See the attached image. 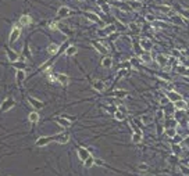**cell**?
Masks as SVG:
<instances>
[{
    "label": "cell",
    "mask_w": 189,
    "mask_h": 176,
    "mask_svg": "<svg viewBox=\"0 0 189 176\" xmlns=\"http://www.w3.org/2000/svg\"><path fill=\"white\" fill-rule=\"evenodd\" d=\"M142 141V133H133L132 135V143L138 144Z\"/></svg>",
    "instance_id": "obj_29"
},
{
    "label": "cell",
    "mask_w": 189,
    "mask_h": 176,
    "mask_svg": "<svg viewBox=\"0 0 189 176\" xmlns=\"http://www.w3.org/2000/svg\"><path fill=\"white\" fill-rule=\"evenodd\" d=\"M93 164H94V158L90 155V157L88 158V159H85L83 161V165L86 166V168H90V166H93Z\"/></svg>",
    "instance_id": "obj_30"
},
{
    "label": "cell",
    "mask_w": 189,
    "mask_h": 176,
    "mask_svg": "<svg viewBox=\"0 0 189 176\" xmlns=\"http://www.w3.org/2000/svg\"><path fill=\"white\" fill-rule=\"evenodd\" d=\"M28 101H29V104H31L32 107L35 108V111H38V110H42L44 107V104L42 101H39L38 99H35V97H31V96H28Z\"/></svg>",
    "instance_id": "obj_4"
},
{
    "label": "cell",
    "mask_w": 189,
    "mask_h": 176,
    "mask_svg": "<svg viewBox=\"0 0 189 176\" xmlns=\"http://www.w3.org/2000/svg\"><path fill=\"white\" fill-rule=\"evenodd\" d=\"M183 75H185V76H189V68H186V69H185V72H183Z\"/></svg>",
    "instance_id": "obj_48"
},
{
    "label": "cell",
    "mask_w": 189,
    "mask_h": 176,
    "mask_svg": "<svg viewBox=\"0 0 189 176\" xmlns=\"http://www.w3.org/2000/svg\"><path fill=\"white\" fill-rule=\"evenodd\" d=\"M28 119H29V122H32V124H36L39 121V114L36 113V111H33V113H31L28 115Z\"/></svg>",
    "instance_id": "obj_24"
},
{
    "label": "cell",
    "mask_w": 189,
    "mask_h": 176,
    "mask_svg": "<svg viewBox=\"0 0 189 176\" xmlns=\"http://www.w3.org/2000/svg\"><path fill=\"white\" fill-rule=\"evenodd\" d=\"M142 121H143V122H145V124H149V117H142Z\"/></svg>",
    "instance_id": "obj_44"
},
{
    "label": "cell",
    "mask_w": 189,
    "mask_h": 176,
    "mask_svg": "<svg viewBox=\"0 0 189 176\" xmlns=\"http://www.w3.org/2000/svg\"><path fill=\"white\" fill-rule=\"evenodd\" d=\"M168 162H170V164H176V162H178V155H175V154H174V155L168 157Z\"/></svg>",
    "instance_id": "obj_36"
},
{
    "label": "cell",
    "mask_w": 189,
    "mask_h": 176,
    "mask_svg": "<svg viewBox=\"0 0 189 176\" xmlns=\"http://www.w3.org/2000/svg\"><path fill=\"white\" fill-rule=\"evenodd\" d=\"M50 28L51 29H57V25L56 24H50Z\"/></svg>",
    "instance_id": "obj_49"
},
{
    "label": "cell",
    "mask_w": 189,
    "mask_h": 176,
    "mask_svg": "<svg viewBox=\"0 0 189 176\" xmlns=\"http://www.w3.org/2000/svg\"><path fill=\"white\" fill-rule=\"evenodd\" d=\"M182 143H186V144H189V137L185 139V140H182Z\"/></svg>",
    "instance_id": "obj_50"
},
{
    "label": "cell",
    "mask_w": 189,
    "mask_h": 176,
    "mask_svg": "<svg viewBox=\"0 0 189 176\" xmlns=\"http://www.w3.org/2000/svg\"><path fill=\"white\" fill-rule=\"evenodd\" d=\"M81 1H82V0H81Z\"/></svg>",
    "instance_id": "obj_52"
},
{
    "label": "cell",
    "mask_w": 189,
    "mask_h": 176,
    "mask_svg": "<svg viewBox=\"0 0 189 176\" xmlns=\"http://www.w3.org/2000/svg\"><path fill=\"white\" fill-rule=\"evenodd\" d=\"M114 118H115L117 121H124V119H125V113H122L121 110H118V108H117V110H115V113H114Z\"/></svg>",
    "instance_id": "obj_22"
},
{
    "label": "cell",
    "mask_w": 189,
    "mask_h": 176,
    "mask_svg": "<svg viewBox=\"0 0 189 176\" xmlns=\"http://www.w3.org/2000/svg\"><path fill=\"white\" fill-rule=\"evenodd\" d=\"M78 157H79L81 161H85V159H88L90 157V153L85 147H78Z\"/></svg>",
    "instance_id": "obj_7"
},
{
    "label": "cell",
    "mask_w": 189,
    "mask_h": 176,
    "mask_svg": "<svg viewBox=\"0 0 189 176\" xmlns=\"http://www.w3.org/2000/svg\"><path fill=\"white\" fill-rule=\"evenodd\" d=\"M156 61H157V64L160 67H165V65H167V57L163 56V54H158V56L156 57Z\"/></svg>",
    "instance_id": "obj_18"
},
{
    "label": "cell",
    "mask_w": 189,
    "mask_h": 176,
    "mask_svg": "<svg viewBox=\"0 0 189 176\" xmlns=\"http://www.w3.org/2000/svg\"><path fill=\"white\" fill-rule=\"evenodd\" d=\"M140 60H142L143 63L149 64V63L151 61V56H150V53H149V51H145V53H142V54H140Z\"/></svg>",
    "instance_id": "obj_23"
},
{
    "label": "cell",
    "mask_w": 189,
    "mask_h": 176,
    "mask_svg": "<svg viewBox=\"0 0 189 176\" xmlns=\"http://www.w3.org/2000/svg\"><path fill=\"white\" fill-rule=\"evenodd\" d=\"M6 54H7V57H8V60H10L11 63H14V61H18V54H17L15 51H13L11 49H8V47H6Z\"/></svg>",
    "instance_id": "obj_12"
},
{
    "label": "cell",
    "mask_w": 189,
    "mask_h": 176,
    "mask_svg": "<svg viewBox=\"0 0 189 176\" xmlns=\"http://www.w3.org/2000/svg\"><path fill=\"white\" fill-rule=\"evenodd\" d=\"M19 35H21V28L18 25L13 26V29H11V33H10V38H8V43L13 44L17 39L19 38Z\"/></svg>",
    "instance_id": "obj_1"
},
{
    "label": "cell",
    "mask_w": 189,
    "mask_h": 176,
    "mask_svg": "<svg viewBox=\"0 0 189 176\" xmlns=\"http://www.w3.org/2000/svg\"><path fill=\"white\" fill-rule=\"evenodd\" d=\"M101 65L104 67V68H110L111 65H113V58L111 57H104L103 60H101Z\"/></svg>",
    "instance_id": "obj_19"
},
{
    "label": "cell",
    "mask_w": 189,
    "mask_h": 176,
    "mask_svg": "<svg viewBox=\"0 0 189 176\" xmlns=\"http://www.w3.org/2000/svg\"><path fill=\"white\" fill-rule=\"evenodd\" d=\"M92 86H93V89L96 92H103V90H104V83L101 81H94Z\"/></svg>",
    "instance_id": "obj_17"
},
{
    "label": "cell",
    "mask_w": 189,
    "mask_h": 176,
    "mask_svg": "<svg viewBox=\"0 0 189 176\" xmlns=\"http://www.w3.org/2000/svg\"><path fill=\"white\" fill-rule=\"evenodd\" d=\"M145 18H146V21H149V22H153V21L156 19V18H154V15H153V14H146V17H145Z\"/></svg>",
    "instance_id": "obj_38"
},
{
    "label": "cell",
    "mask_w": 189,
    "mask_h": 176,
    "mask_svg": "<svg viewBox=\"0 0 189 176\" xmlns=\"http://www.w3.org/2000/svg\"><path fill=\"white\" fill-rule=\"evenodd\" d=\"M157 10H160L161 13L168 14V13L171 11V7H170V6H158V7H157Z\"/></svg>",
    "instance_id": "obj_33"
},
{
    "label": "cell",
    "mask_w": 189,
    "mask_h": 176,
    "mask_svg": "<svg viewBox=\"0 0 189 176\" xmlns=\"http://www.w3.org/2000/svg\"><path fill=\"white\" fill-rule=\"evenodd\" d=\"M186 126H188V129H189V122H188V125H186Z\"/></svg>",
    "instance_id": "obj_51"
},
{
    "label": "cell",
    "mask_w": 189,
    "mask_h": 176,
    "mask_svg": "<svg viewBox=\"0 0 189 176\" xmlns=\"http://www.w3.org/2000/svg\"><path fill=\"white\" fill-rule=\"evenodd\" d=\"M68 140H69L68 133H60V135L54 136V141H57L58 144H65V143H68Z\"/></svg>",
    "instance_id": "obj_6"
},
{
    "label": "cell",
    "mask_w": 189,
    "mask_h": 176,
    "mask_svg": "<svg viewBox=\"0 0 189 176\" xmlns=\"http://www.w3.org/2000/svg\"><path fill=\"white\" fill-rule=\"evenodd\" d=\"M167 99H168V101H171V103H175V101L181 100L182 96L179 95V93H176V92H174V90H170V92L167 93Z\"/></svg>",
    "instance_id": "obj_8"
},
{
    "label": "cell",
    "mask_w": 189,
    "mask_h": 176,
    "mask_svg": "<svg viewBox=\"0 0 189 176\" xmlns=\"http://www.w3.org/2000/svg\"><path fill=\"white\" fill-rule=\"evenodd\" d=\"M174 21H175L176 24H181V18H179L178 15H176V17H174Z\"/></svg>",
    "instance_id": "obj_46"
},
{
    "label": "cell",
    "mask_w": 189,
    "mask_h": 176,
    "mask_svg": "<svg viewBox=\"0 0 189 176\" xmlns=\"http://www.w3.org/2000/svg\"><path fill=\"white\" fill-rule=\"evenodd\" d=\"M85 17H86L89 21H92V22H100V17L93 13H85Z\"/></svg>",
    "instance_id": "obj_16"
},
{
    "label": "cell",
    "mask_w": 189,
    "mask_h": 176,
    "mask_svg": "<svg viewBox=\"0 0 189 176\" xmlns=\"http://www.w3.org/2000/svg\"><path fill=\"white\" fill-rule=\"evenodd\" d=\"M172 151H174V154L175 155H181L182 154V147H181V144H175V143H172Z\"/></svg>",
    "instance_id": "obj_26"
},
{
    "label": "cell",
    "mask_w": 189,
    "mask_h": 176,
    "mask_svg": "<svg viewBox=\"0 0 189 176\" xmlns=\"http://www.w3.org/2000/svg\"><path fill=\"white\" fill-rule=\"evenodd\" d=\"M14 106H15V101H14L11 97H8V99H6V100L1 103L0 111H1V113H6V111H8V110H11Z\"/></svg>",
    "instance_id": "obj_2"
},
{
    "label": "cell",
    "mask_w": 189,
    "mask_h": 176,
    "mask_svg": "<svg viewBox=\"0 0 189 176\" xmlns=\"http://www.w3.org/2000/svg\"><path fill=\"white\" fill-rule=\"evenodd\" d=\"M24 78H25V72H24V69H18V71H17V82H18L19 86H21V82L24 81Z\"/></svg>",
    "instance_id": "obj_25"
},
{
    "label": "cell",
    "mask_w": 189,
    "mask_h": 176,
    "mask_svg": "<svg viewBox=\"0 0 189 176\" xmlns=\"http://www.w3.org/2000/svg\"><path fill=\"white\" fill-rule=\"evenodd\" d=\"M115 32V25H108L106 28H103L100 32H99V35L100 36H108V35H111Z\"/></svg>",
    "instance_id": "obj_10"
},
{
    "label": "cell",
    "mask_w": 189,
    "mask_h": 176,
    "mask_svg": "<svg viewBox=\"0 0 189 176\" xmlns=\"http://www.w3.org/2000/svg\"><path fill=\"white\" fill-rule=\"evenodd\" d=\"M94 164H97V165H103V161H101V159H94Z\"/></svg>",
    "instance_id": "obj_47"
},
{
    "label": "cell",
    "mask_w": 189,
    "mask_h": 176,
    "mask_svg": "<svg viewBox=\"0 0 189 176\" xmlns=\"http://www.w3.org/2000/svg\"><path fill=\"white\" fill-rule=\"evenodd\" d=\"M57 124L60 126H63V128H69L71 126V122L67 118H64V117L63 118H57Z\"/></svg>",
    "instance_id": "obj_21"
},
{
    "label": "cell",
    "mask_w": 189,
    "mask_h": 176,
    "mask_svg": "<svg viewBox=\"0 0 189 176\" xmlns=\"http://www.w3.org/2000/svg\"><path fill=\"white\" fill-rule=\"evenodd\" d=\"M69 14H71V10H69L68 7L63 6V7L58 8V11H57V17H58V18H65V17H68Z\"/></svg>",
    "instance_id": "obj_9"
},
{
    "label": "cell",
    "mask_w": 189,
    "mask_h": 176,
    "mask_svg": "<svg viewBox=\"0 0 189 176\" xmlns=\"http://www.w3.org/2000/svg\"><path fill=\"white\" fill-rule=\"evenodd\" d=\"M179 169L182 170L183 175H189V168H185L183 165H179Z\"/></svg>",
    "instance_id": "obj_39"
},
{
    "label": "cell",
    "mask_w": 189,
    "mask_h": 176,
    "mask_svg": "<svg viewBox=\"0 0 189 176\" xmlns=\"http://www.w3.org/2000/svg\"><path fill=\"white\" fill-rule=\"evenodd\" d=\"M13 67L17 69H24L25 68V63H19V61H14L13 63Z\"/></svg>",
    "instance_id": "obj_34"
},
{
    "label": "cell",
    "mask_w": 189,
    "mask_h": 176,
    "mask_svg": "<svg viewBox=\"0 0 189 176\" xmlns=\"http://www.w3.org/2000/svg\"><path fill=\"white\" fill-rule=\"evenodd\" d=\"M174 143H175V144H181V143H182V140L183 139L181 137V136H179V135H175V136H174Z\"/></svg>",
    "instance_id": "obj_35"
},
{
    "label": "cell",
    "mask_w": 189,
    "mask_h": 176,
    "mask_svg": "<svg viewBox=\"0 0 189 176\" xmlns=\"http://www.w3.org/2000/svg\"><path fill=\"white\" fill-rule=\"evenodd\" d=\"M57 50H58V44H56V43H51L50 46L47 47V53H49V54H56Z\"/></svg>",
    "instance_id": "obj_28"
},
{
    "label": "cell",
    "mask_w": 189,
    "mask_h": 176,
    "mask_svg": "<svg viewBox=\"0 0 189 176\" xmlns=\"http://www.w3.org/2000/svg\"><path fill=\"white\" fill-rule=\"evenodd\" d=\"M174 104V108L175 110H179V111H185L186 110V107H188V104H186V101L185 100H178V101H175V103H172Z\"/></svg>",
    "instance_id": "obj_11"
},
{
    "label": "cell",
    "mask_w": 189,
    "mask_h": 176,
    "mask_svg": "<svg viewBox=\"0 0 189 176\" xmlns=\"http://www.w3.org/2000/svg\"><path fill=\"white\" fill-rule=\"evenodd\" d=\"M128 4H129L131 8H140V7H142V3H140V1H132V0H131Z\"/></svg>",
    "instance_id": "obj_32"
},
{
    "label": "cell",
    "mask_w": 189,
    "mask_h": 176,
    "mask_svg": "<svg viewBox=\"0 0 189 176\" xmlns=\"http://www.w3.org/2000/svg\"><path fill=\"white\" fill-rule=\"evenodd\" d=\"M113 95L115 96L117 99H124V97H126V96H128V92H126V90H115Z\"/></svg>",
    "instance_id": "obj_27"
},
{
    "label": "cell",
    "mask_w": 189,
    "mask_h": 176,
    "mask_svg": "<svg viewBox=\"0 0 189 176\" xmlns=\"http://www.w3.org/2000/svg\"><path fill=\"white\" fill-rule=\"evenodd\" d=\"M139 169L140 170H147L149 169V166H147V164H139Z\"/></svg>",
    "instance_id": "obj_40"
},
{
    "label": "cell",
    "mask_w": 189,
    "mask_h": 176,
    "mask_svg": "<svg viewBox=\"0 0 189 176\" xmlns=\"http://www.w3.org/2000/svg\"><path fill=\"white\" fill-rule=\"evenodd\" d=\"M129 28H131L132 31H135V32H139V28H138V25H135V24H131V25H129Z\"/></svg>",
    "instance_id": "obj_42"
},
{
    "label": "cell",
    "mask_w": 189,
    "mask_h": 176,
    "mask_svg": "<svg viewBox=\"0 0 189 176\" xmlns=\"http://www.w3.org/2000/svg\"><path fill=\"white\" fill-rule=\"evenodd\" d=\"M76 53H78V49H76V46H68L67 49H65V56H75Z\"/></svg>",
    "instance_id": "obj_20"
},
{
    "label": "cell",
    "mask_w": 189,
    "mask_h": 176,
    "mask_svg": "<svg viewBox=\"0 0 189 176\" xmlns=\"http://www.w3.org/2000/svg\"><path fill=\"white\" fill-rule=\"evenodd\" d=\"M156 118H157V121H163L164 119V111H157Z\"/></svg>",
    "instance_id": "obj_37"
},
{
    "label": "cell",
    "mask_w": 189,
    "mask_h": 176,
    "mask_svg": "<svg viewBox=\"0 0 189 176\" xmlns=\"http://www.w3.org/2000/svg\"><path fill=\"white\" fill-rule=\"evenodd\" d=\"M165 133H167L168 137H174L176 135V130H175V128H167V129H165Z\"/></svg>",
    "instance_id": "obj_31"
},
{
    "label": "cell",
    "mask_w": 189,
    "mask_h": 176,
    "mask_svg": "<svg viewBox=\"0 0 189 176\" xmlns=\"http://www.w3.org/2000/svg\"><path fill=\"white\" fill-rule=\"evenodd\" d=\"M139 44H140V47H142L145 51H150L151 47H153L151 40H150V39H147V38H142V39H140V42H139Z\"/></svg>",
    "instance_id": "obj_5"
},
{
    "label": "cell",
    "mask_w": 189,
    "mask_h": 176,
    "mask_svg": "<svg viewBox=\"0 0 189 176\" xmlns=\"http://www.w3.org/2000/svg\"><path fill=\"white\" fill-rule=\"evenodd\" d=\"M31 22H32L31 15H28V14H24V15H21V18H19V25L26 26V25H29Z\"/></svg>",
    "instance_id": "obj_13"
},
{
    "label": "cell",
    "mask_w": 189,
    "mask_h": 176,
    "mask_svg": "<svg viewBox=\"0 0 189 176\" xmlns=\"http://www.w3.org/2000/svg\"><path fill=\"white\" fill-rule=\"evenodd\" d=\"M160 104H161V106H165V104H168V99H167V96H165V97H163V99L160 100Z\"/></svg>",
    "instance_id": "obj_41"
},
{
    "label": "cell",
    "mask_w": 189,
    "mask_h": 176,
    "mask_svg": "<svg viewBox=\"0 0 189 176\" xmlns=\"http://www.w3.org/2000/svg\"><path fill=\"white\" fill-rule=\"evenodd\" d=\"M172 54H174V57H175V58H179V57H181L179 50H174V51H172Z\"/></svg>",
    "instance_id": "obj_43"
},
{
    "label": "cell",
    "mask_w": 189,
    "mask_h": 176,
    "mask_svg": "<svg viewBox=\"0 0 189 176\" xmlns=\"http://www.w3.org/2000/svg\"><path fill=\"white\" fill-rule=\"evenodd\" d=\"M57 81L60 82L63 86H67V85H68V82H69V79H68V76L65 75V74H57Z\"/></svg>",
    "instance_id": "obj_15"
},
{
    "label": "cell",
    "mask_w": 189,
    "mask_h": 176,
    "mask_svg": "<svg viewBox=\"0 0 189 176\" xmlns=\"http://www.w3.org/2000/svg\"><path fill=\"white\" fill-rule=\"evenodd\" d=\"M182 14H183V17H186V18L189 19V10H185Z\"/></svg>",
    "instance_id": "obj_45"
},
{
    "label": "cell",
    "mask_w": 189,
    "mask_h": 176,
    "mask_svg": "<svg viewBox=\"0 0 189 176\" xmlns=\"http://www.w3.org/2000/svg\"><path fill=\"white\" fill-rule=\"evenodd\" d=\"M53 140H54V136H42V137H39L38 140H36L35 144L38 146V147H43V146L49 144V143L53 141Z\"/></svg>",
    "instance_id": "obj_3"
},
{
    "label": "cell",
    "mask_w": 189,
    "mask_h": 176,
    "mask_svg": "<svg viewBox=\"0 0 189 176\" xmlns=\"http://www.w3.org/2000/svg\"><path fill=\"white\" fill-rule=\"evenodd\" d=\"M92 44H93L94 49L99 51V53H101V54H107V53H108L107 49H106V47H104L101 43H99V42H92Z\"/></svg>",
    "instance_id": "obj_14"
}]
</instances>
